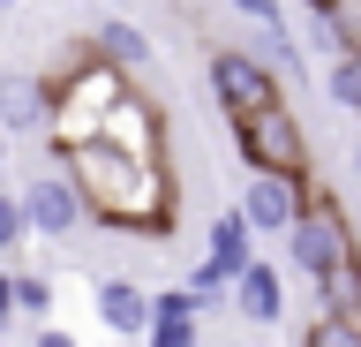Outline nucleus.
I'll list each match as a JSON object with an SVG mask.
<instances>
[{
  "label": "nucleus",
  "instance_id": "obj_1",
  "mask_svg": "<svg viewBox=\"0 0 361 347\" xmlns=\"http://www.w3.org/2000/svg\"><path fill=\"white\" fill-rule=\"evenodd\" d=\"M61 166L83 189L90 227H121V234H143V242L173 234V174L166 166L121 159L106 143H75V151H61Z\"/></svg>",
  "mask_w": 361,
  "mask_h": 347
},
{
  "label": "nucleus",
  "instance_id": "obj_24",
  "mask_svg": "<svg viewBox=\"0 0 361 347\" xmlns=\"http://www.w3.org/2000/svg\"><path fill=\"white\" fill-rule=\"evenodd\" d=\"M338 16H354V23H361V0H338Z\"/></svg>",
  "mask_w": 361,
  "mask_h": 347
},
{
  "label": "nucleus",
  "instance_id": "obj_7",
  "mask_svg": "<svg viewBox=\"0 0 361 347\" xmlns=\"http://www.w3.org/2000/svg\"><path fill=\"white\" fill-rule=\"evenodd\" d=\"M98 143L106 151H121V159H143V166H166V114H158L143 91H128L121 106H113L106 121H98Z\"/></svg>",
  "mask_w": 361,
  "mask_h": 347
},
{
  "label": "nucleus",
  "instance_id": "obj_13",
  "mask_svg": "<svg viewBox=\"0 0 361 347\" xmlns=\"http://www.w3.org/2000/svg\"><path fill=\"white\" fill-rule=\"evenodd\" d=\"M203 264H219L226 279H241L248 264H256V234L241 227V211H219V219H211V249H203Z\"/></svg>",
  "mask_w": 361,
  "mask_h": 347
},
{
  "label": "nucleus",
  "instance_id": "obj_25",
  "mask_svg": "<svg viewBox=\"0 0 361 347\" xmlns=\"http://www.w3.org/2000/svg\"><path fill=\"white\" fill-rule=\"evenodd\" d=\"M301 8H338V0H301Z\"/></svg>",
  "mask_w": 361,
  "mask_h": 347
},
{
  "label": "nucleus",
  "instance_id": "obj_12",
  "mask_svg": "<svg viewBox=\"0 0 361 347\" xmlns=\"http://www.w3.org/2000/svg\"><path fill=\"white\" fill-rule=\"evenodd\" d=\"M90 46L106 53V61H113V69H121V76H143V69H151V61H158L151 30H143V23H128V16H113V23H98V30H90Z\"/></svg>",
  "mask_w": 361,
  "mask_h": 347
},
{
  "label": "nucleus",
  "instance_id": "obj_17",
  "mask_svg": "<svg viewBox=\"0 0 361 347\" xmlns=\"http://www.w3.org/2000/svg\"><path fill=\"white\" fill-rule=\"evenodd\" d=\"M23 242H30V219H23V196H16V189H0V257H8V249H23Z\"/></svg>",
  "mask_w": 361,
  "mask_h": 347
},
{
  "label": "nucleus",
  "instance_id": "obj_5",
  "mask_svg": "<svg viewBox=\"0 0 361 347\" xmlns=\"http://www.w3.org/2000/svg\"><path fill=\"white\" fill-rule=\"evenodd\" d=\"M203 76H211V98H219L226 121H256V114H271V106H286V98H279V76H271L256 53H241V46H211Z\"/></svg>",
  "mask_w": 361,
  "mask_h": 347
},
{
  "label": "nucleus",
  "instance_id": "obj_11",
  "mask_svg": "<svg viewBox=\"0 0 361 347\" xmlns=\"http://www.w3.org/2000/svg\"><path fill=\"white\" fill-rule=\"evenodd\" d=\"M226 310H241L248 324H279V317H286V272L256 257V264H248V272L233 279V295H226Z\"/></svg>",
  "mask_w": 361,
  "mask_h": 347
},
{
  "label": "nucleus",
  "instance_id": "obj_18",
  "mask_svg": "<svg viewBox=\"0 0 361 347\" xmlns=\"http://www.w3.org/2000/svg\"><path fill=\"white\" fill-rule=\"evenodd\" d=\"M301 347H361L354 324H338V317H316L309 332H301Z\"/></svg>",
  "mask_w": 361,
  "mask_h": 347
},
{
  "label": "nucleus",
  "instance_id": "obj_8",
  "mask_svg": "<svg viewBox=\"0 0 361 347\" xmlns=\"http://www.w3.org/2000/svg\"><path fill=\"white\" fill-rule=\"evenodd\" d=\"M90 310H98V324H106L113 340H128V347L151 340V287H143V279H128V272H98Z\"/></svg>",
  "mask_w": 361,
  "mask_h": 347
},
{
  "label": "nucleus",
  "instance_id": "obj_4",
  "mask_svg": "<svg viewBox=\"0 0 361 347\" xmlns=\"http://www.w3.org/2000/svg\"><path fill=\"white\" fill-rule=\"evenodd\" d=\"M233 151H241L248 174H271V182H316L309 174V129L293 106H271L256 121H233Z\"/></svg>",
  "mask_w": 361,
  "mask_h": 347
},
{
  "label": "nucleus",
  "instance_id": "obj_21",
  "mask_svg": "<svg viewBox=\"0 0 361 347\" xmlns=\"http://www.w3.org/2000/svg\"><path fill=\"white\" fill-rule=\"evenodd\" d=\"M30 347H75V332H68V324H45V332H38Z\"/></svg>",
  "mask_w": 361,
  "mask_h": 347
},
{
  "label": "nucleus",
  "instance_id": "obj_16",
  "mask_svg": "<svg viewBox=\"0 0 361 347\" xmlns=\"http://www.w3.org/2000/svg\"><path fill=\"white\" fill-rule=\"evenodd\" d=\"M16 317H30L38 332L53 324V279H38V272H16Z\"/></svg>",
  "mask_w": 361,
  "mask_h": 347
},
{
  "label": "nucleus",
  "instance_id": "obj_20",
  "mask_svg": "<svg viewBox=\"0 0 361 347\" xmlns=\"http://www.w3.org/2000/svg\"><path fill=\"white\" fill-rule=\"evenodd\" d=\"M8 317H16V272H0V332H8Z\"/></svg>",
  "mask_w": 361,
  "mask_h": 347
},
{
  "label": "nucleus",
  "instance_id": "obj_6",
  "mask_svg": "<svg viewBox=\"0 0 361 347\" xmlns=\"http://www.w3.org/2000/svg\"><path fill=\"white\" fill-rule=\"evenodd\" d=\"M23 219H30V242H68V234L90 227V204L83 189L68 182V166H53V174H38V182H23Z\"/></svg>",
  "mask_w": 361,
  "mask_h": 347
},
{
  "label": "nucleus",
  "instance_id": "obj_19",
  "mask_svg": "<svg viewBox=\"0 0 361 347\" xmlns=\"http://www.w3.org/2000/svg\"><path fill=\"white\" fill-rule=\"evenodd\" d=\"M233 16H241L248 30H286V16H279V0H226Z\"/></svg>",
  "mask_w": 361,
  "mask_h": 347
},
{
  "label": "nucleus",
  "instance_id": "obj_22",
  "mask_svg": "<svg viewBox=\"0 0 361 347\" xmlns=\"http://www.w3.org/2000/svg\"><path fill=\"white\" fill-rule=\"evenodd\" d=\"M346 174H354V182H361V136H354V151H346Z\"/></svg>",
  "mask_w": 361,
  "mask_h": 347
},
{
  "label": "nucleus",
  "instance_id": "obj_3",
  "mask_svg": "<svg viewBox=\"0 0 361 347\" xmlns=\"http://www.w3.org/2000/svg\"><path fill=\"white\" fill-rule=\"evenodd\" d=\"M346 257H361L354 249V219H346V204H338L331 189L309 182V196H301V211H293V227H286V264L301 279H331Z\"/></svg>",
  "mask_w": 361,
  "mask_h": 347
},
{
  "label": "nucleus",
  "instance_id": "obj_10",
  "mask_svg": "<svg viewBox=\"0 0 361 347\" xmlns=\"http://www.w3.org/2000/svg\"><path fill=\"white\" fill-rule=\"evenodd\" d=\"M0 129L8 136H53V91L30 69H0Z\"/></svg>",
  "mask_w": 361,
  "mask_h": 347
},
{
  "label": "nucleus",
  "instance_id": "obj_15",
  "mask_svg": "<svg viewBox=\"0 0 361 347\" xmlns=\"http://www.w3.org/2000/svg\"><path fill=\"white\" fill-rule=\"evenodd\" d=\"M241 53H256L271 76H293V69H301V46H293V30H256Z\"/></svg>",
  "mask_w": 361,
  "mask_h": 347
},
{
  "label": "nucleus",
  "instance_id": "obj_14",
  "mask_svg": "<svg viewBox=\"0 0 361 347\" xmlns=\"http://www.w3.org/2000/svg\"><path fill=\"white\" fill-rule=\"evenodd\" d=\"M316 295H324V317H338V324L361 332V257H346L331 279H316Z\"/></svg>",
  "mask_w": 361,
  "mask_h": 347
},
{
  "label": "nucleus",
  "instance_id": "obj_26",
  "mask_svg": "<svg viewBox=\"0 0 361 347\" xmlns=\"http://www.w3.org/2000/svg\"><path fill=\"white\" fill-rule=\"evenodd\" d=\"M8 8H23V0H0V16H8Z\"/></svg>",
  "mask_w": 361,
  "mask_h": 347
},
{
  "label": "nucleus",
  "instance_id": "obj_27",
  "mask_svg": "<svg viewBox=\"0 0 361 347\" xmlns=\"http://www.w3.org/2000/svg\"><path fill=\"white\" fill-rule=\"evenodd\" d=\"M354 249H361V219H354Z\"/></svg>",
  "mask_w": 361,
  "mask_h": 347
},
{
  "label": "nucleus",
  "instance_id": "obj_29",
  "mask_svg": "<svg viewBox=\"0 0 361 347\" xmlns=\"http://www.w3.org/2000/svg\"><path fill=\"white\" fill-rule=\"evenodd\" d=\"M106 347H128V340H106Z\"/></svg>",
  "mask_w": 361,
  "mask_h": 347
},
{
  "label": "nucleus",
  "instance_id": "obj_9",
  "mask_svg": "<svg viewBox=\"0 0 361 347\" xmlns=\"http://www.w3.org/2000/svg\"><path fill=\"white\" fill-rule=\"evenodd\" d=\"M301 196H309V182H271V174H248L241 182V227L264 242V234H279L286 242V227H293V211H301Z\"/></svg>",
  "mask_w": 361,
  "mask_h": 347
},
{
  "label": "nucleus",
  "instance_id": "obj_2",
  "mask_svg": "<svg viewBox=\"0 0 361 347\" xmlns=\"http://www.w3.org/2000/svg\"><path fill=\"white\" fill-rule=\"evenodd\" d=\"M45 91H53V151H75V143H98V121L135 91V76H121L106 53L83 38V46H61V53H53Z\"/></svg>",
  "mask_w": 361,
  "mask_h": 347
},
{
  "label": "nucleus",
  "instance_id": "obj_28",
  "mask_svg": "<svg viewBox=\"0 0 361 347\" xmlns=\"http://www.w3.org/2000/svg\"><path fill=\"white\" fill-rule=\"evenodd\" d=\"M166 8H188V0H166Z\"/></svg>",
  "mask_w": 361,
  "mask_h": 347
},
{
  "label": "nucleus",
  "instance_id": "obj_23",
  "mask_svg": "<svg viewBox=\"0 0 361 347\" xmlns=\"http://www.w3.org/2000/svg\"><path fill=\"white\" fill-rule=\"evenodd\" d=\"M8 151H16V136H8V129H0V174H8Z\"/></svg>",
  "mask_w": 361,
  "mask_h": 347
}]
</instances>
